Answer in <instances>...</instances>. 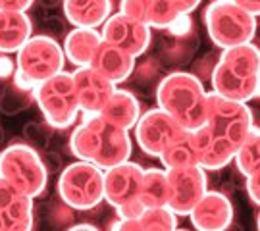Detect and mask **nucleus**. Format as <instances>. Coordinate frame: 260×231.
Segmentation results:
<instances>
[{
  "label": "nucleus",
  "instance_id": "f257e3e1",
  "mask_svg": "<svg viewBox=\"0 0 260 231\" xmlns=\"http://www.w3.org/2000/svg\"><path fill=\"white\" fill-rule=\"evenodd\" d=\"M254 125L249 104L206 92L205 123L193 131L199 147V166L208 172L232 164L233 154Z\"/></svg>",
  "mask_w": 260,
  "mask_h": 231
},
{
  "label": "nucleus",
  "instance_id": "f03ea898",
  "mask_svg": "<svg viewBox=\"0 0 260 231\" xmlns=\"http://www.w3.org/2000/svg\"><path fill=\"white\" fill-rule=\"evenodd\" d=\"M81 121L70 135V150L77 160L91 162L101 170L129 160L133 145L129 131L103 120L99 114H79Z\"/></svg>",
  "mask_w": 260,
  "mask_h": 231
},
{
  "label": "nucleus",
  "instance_id": "7ed1b4c3",
  "mask_svg": "<svg viewBox=\"0 0 260 231\" xmlns=\"http://www.w3.org/2000/svg\"><path fill=\"white\" fill-rule=\"evenodd\" d=\"M212 91L230 101H256L260 92V54L258 46L247 45L223 48L210 74Z\"/></svg>",
  "mask_w": 260,
  "mask_h": 231
},
{
  "label": "nucleus",
  "instance_id": "20e7f679",
  "mask_svg": "<svg viewBox=\"0 0 260 231\" xmlns=\"http://www.w3.org/2000/svg\"><path fill=\"white\" fill-rule=\"evenodd\" d=\"M156 106L187 131H195L205 123L206 89L191 72L177 70L168 74L156 85Z\"/></svg>",
  "mask_w": 260,
  "mask_h": 231
},
{
  "label": "nucleus",
  "instance_id": "39448f33",
  "mask_svg": "<svg viewBox=\"0 0 260 231\" xmlns=\"http://www.w3.org/2000/svg\"><path fill=\"white\" fill-rule=\"evenodd\" d=\"M205 27L218 48L252 43L256 35V16L239 8L233 0H214L205 8Z\"/></svg>",
  "mask_w": 260,
  "mask_h": 231
},
{
  "label": "nucleus",
  "instance_id": "423d86ee",
  "mask_svg": "<svg viewBox=\"0 0 260 231\" xmlns=\"http://www.w3.org/2000/svg\"><path fill=\"white\" fill-rule=\"evenodd\" d=\"M0 176L31 199L41 196L48 185L43 156L27 143H14L0 152Z\"/></svg>",
  "mask_w": 260,
  "mask_h": 231
},
{
  "label": "nucleus",
  "instance_id": "0eeeda50",
  "mask_svg": "<svg viewBox=\"0 0 260 231\" xmlns=\"http://www.w3.org/2000/svg\"><path fill=\"white\" fill-rule=\"evenodd\" d=\"M33 101L37 102L50 129H68L79 118L74 79L68 72H60L39 83L33 91Z\"/></svg>",
  "mask_w": 260,
  "mask_h": 231
},
{
  "label": "nucleus",
  "instance_id": "6e6552de",
  "mask_svg": "<svg viewBox=\"0 0 260 231\" xmlns=\"http://www.w3.org/2000/svg\"><path fill=\"white\" fill-rule=\"evenodd\" d=\"M58 194L74 210H93L104 201V170L83 160L72 162L60 172Z\"/></svg>",
  "mask_w": 260,
  "mask_h": 231
},
{
  "label": "nucleus",
  "instance_id": "1a4fd4ad",
  "mask_svg": "<svg viewBox=\"0 0 260 231\" xmlns=\"http://www.w3.org/2000/svg\"><path fill=\"white\" fill-rule=\"evenodd\" d=\"M16 68L37 85L43 83L48 77L64 72V48L50 35H31L16 52Z\"/></svg>",
  "mask_w": 260,
  "mask_h": 231
},
{
  "label": "nucleus",
  "instance_id": "9d476101",
  "mask_svg": "<svg viewBox=\"0 0 260 231\" xmlns=\"http://www.w3.org/2000/svg\"><path fill=\"white\" fill-rule=\"evenodd\" d=\"M168 174V208L176 216H187L199 199L208 189V177L203 166H185L166 170Z\"/></svg>",
  "mask_w": 260,
  "mask_h": 231
},
{
  "label": "nucleus",
  "instance_id": "9b49d317",
  "mask_svg": "<svg viewBox=\"0 0 260 231\" xmlns=\"http://www.w3.org/2000/svg\"><path fill=\"white\" fill-rule=\"evenodd\" d=\"M133 129H135V141L141 147V150L154 158H158V154L177 135H181L185 131L172 116H168L166 112L160 110L158 106L141 114Z\"/></svg>",
  "mask_w": 260,
  "mask_h": 231
},
{
  "label": "nucleus",
  "instance_id": "f8f14e48",
  "mask_svg": "<svg viewBox=\"0 0 260 231\" xmlns=\"http://www.w3.org/2000/svg\"><path fill=\"white\" fill-rule=\"evenodd\" d=\"M103 41L129 52L135 58H141L150 46V27L139 19H133L125 14H110L103 23L101 31Z\"/></svg>",
  "mask_w": 260,
  "mask_h": 231
},
{
  "label": "nucleus",
  "instance_id": "ddd939ff",
  "mask_svg": "<svg viewBox=\"0 0 260 231\" xmlns=\"http://www.w3.org/2000/svg\"><path fill=\"white\" fill-rule=\"evenodd\" d=\"M72 79L79 104V114H99L116 89V85L91 65L75 68L72 72Z\"/></svg>",
  "mask_w": 260,
  "mask_h": 231
},
{
  "label": "nucleus",
  "instance_id": "4468645a",
  "mask_svg": "<svg viewBox=\"0 0 260 231\" xmlns=\"http://www.w3.org/2000/svg\"><path fill=\"white\" fill-rule=\"evenodd\" d=\"M193 227L199 231H223L230 229L233 223L232 201L220 191H208L199 199V203L187 214Z\"/></svg>",
  "mask_w": 260,
  "mask_h": 231
},
{
  "label": "nucleus",
  "instance_id": "2eb2a0df",
  "mask_svg": "<svg viewBox=\"0 0 260 231\" xmlns=\"http://www.w3.org/2000/svg\"><path fill=\"white\" fill-rule=\"evenodd\" d=\"M143 168L135 162H121L104 170V201L112 208L137 199Z\"/></svg>",
  "mask_w": 260,
  "mask_h": 231
},
{
  "label": "nucleus",
  "instance_id": "dca6fc26",
  "mask_svg": "<svg viewBox=\"0 0 260 231\" xmlns=\"http://www.w3.org/2000/svg\"><path fill=\"white\" fill-rule=\"evenodd\" d=\"M135 64H137L135 56H131L129 52H125L106 41H101V45L94 50L93 60H91V68H94L99 74H103L114 85L125 83L133 74Z\"/></svg>",
  "mask_w": 260,
  "mask_h": 231
},
{
  "label": "nucleus",
  "instance_id": "f3484780",
  "mask_svg": "<svg viewBox=\"0 0 260 231\" xmlns=\"http://www.w3.org/2000/svg\"><path fill=\"white\" fill-rule=\"evenodd\" d=\"M64 18L74 27L99 29L112 14V0H62Z\"/></svg>",
  "mask_w": 260,
  "mask_h": 231
},
{
  "label": "nucleus",
  "instance_id": "a211bd4d",
  "mask_svg": "<svg viewBox=\"0 0 260 231\" xmlns=\"http://www.w3.org/2000/svg\"><path fill=\"white\" fill-rule=\"evenodd\" d=\"M99 116L108 121V123H112V125H116V127L129 131L133 129V125L139 120L141 102L131 91L114 89L110 98L103 106V110L99 112Z\"/></svg>",
  "mask_w": 260,
  "mask_h": 231
},
{
  "label": "nucleus",
  "instance_id": "6ab92c4d",
  "mask_svg": "<svg viewBox=\"0 0 260 231\" xmlns=\"http://www.w3.org/2000/svg\"><path fill=\"white\" fill-rule=\"evenodd\" d=\"M33 35V21L27 12L0 10V54H14Z\"/></svg>",
  "mask_w": 260,
  "mask_h": 231
},
{
  "label": "nucleus",
  "instance_id": "aec40b11",
  "mask_svg": "<svg viewBox=\"0 0 260 231\" xmlns=\"http://www.w3.org/2000/svg\"><path fill=\"white\" fill-rule=\"evenodd\" d=\"M101 33L93 27H74L70 33H66L64 39V56L75 68L91 65L94 50L101 45Z\"/></svg>",
  "mask_w": 260,
  "mask_h": 231
},
{
  "label": "nucleus",
  "instance_id": "412c9836",
  "mask_svg": "<svg viewBox=\"0 0 260 231\" xmlns=\"http://www.w3.org/2000/svg\"><path fill=\"white\" fill-rule=\"evenodd\" d=\"M118 231H172L177 229V216L168 206L145 208L135 220H118L110 225Z\"/></svg>",
  "mask_w": 260,
  "mask_h": 231
},
{
  "label": "nucleus",
  "instance_id": "4be33fe9",
  "mask_svg": "<svg viewBox=\"0 0 260 231\" xmlns=\"http://www.w3.org/2000/svg\"><path fill=\"white\" fill-rule=\"evenodd\" d=\"M160 162L164 170H174V168H185L199 164V147L193 131H183L177 135L170 145H168L160 154Z\"/></svg>",
  "mask_w": 260,
  "mask_h": 231
},
{
  "label": "nucleus",
  "instance_id": "5701e85b",
  "mask_svg": "<svg viewBox=\"0 0 260 231\" xmlns=\"http://www.w3.org/2000/svg\"><path fill=\"white\" fill-rule=\"evenodd\" d=\"M168 174L160 168H143L137 199L145 208H156L168 204Z\"/></svg>",
  "mask_w": 260,
  "mask_h": 231
},
{
  "label": "nucleus",
  "instance_id": "b1692460",
  "mask_svg": "<svg viewBox=\"0 0 260 231\" xmlns=\"http://www.w3.org/2000/svg\"><path fill=\"white\" fill-rule=\"evenodd\" d=\"M33 227V199L27 194H19L14 203L0 210V231H29Z\"/></svg>",
  "mask_w": 260,
  "mask_h": 231
},
{
  "label": "nucleus",
  "instance_id": "393cba45",
  "mask_svg": "<svg viewBox=\"0 0 260 231\" xmlns=\"http://www.w3.org/2000/svg\"><path fill=\"white\" fill-rule=\"evenodd\" d=\"M197 48H199L197 31L187 37H170L168 35L162 39V62L174 65V68H181L193 60Z\"/></svg>",
  "mask_w": 260,
  "mask_h": 231
},
{
  "label": "nucleus",
  "instance_id": "a878e982",
  "mask_svg": "<svg viewBox=\"0 0 260 231\" xmlns=\"http://www.w3.org/2000/svg\"><path fill=\"white\" fill-rule=\"evenodd\" d=\"M232 162H235L237 170L245 177L260 172V133L256 125H252L249 135L245 137V141L235 150Z\"/></svg>",
  "mask_w": 260,
  "mask_h": 231
},
{
  "label": "nucleus",
  "instance_id": "bb28decb",
  "mask_svg": "<svg viewBox=\"0 0 260 231\" xmlns=\"http://www.w3.org/2000/svg\"><path fill=\"white\" fill-rule=\"evenodd\" d=\"M179 16L170 0H150L147 10V25L150 29H166Z\"/></svg>",
  "mask_w": 260,
  "mask_h": 231
},
{
  "label": "nucleus",
  "instance_id": "cd10ccee",
  "mask_svg": "<svg viewBox=\"0 0 260 231\" xmlns=\"http://www.w3.org/2000/svg\"><path fill=\"white\" fill-rule=\"evenodd\" d=\"M31 102H33V92L21 91L12 85L0 94V110L8 116H14L18 112L25 110Z\"/></svg>",
  "mask_w": 260,
  "mask_h": 231
},
{
  "label": "nucleus",
  "instance_id": "c85d7f7f",
  "mask_svg": "<svg viewBox=\"0 0 260 231\" xmlns=\"http://www.w3.org/2000/svg\"><path fill=\"white\" fill-rule=\"evenodd\" d=\"M160 74H162V62L158 58H147L139 65L135 64L131 75H135V81L139 83L141 89L152 87L156 91V85L160 83Z\"/></svg>",
  "mask_w": 260,
  "mask_h": 231
},
{
  "label": "nucleus",
  "instance_id": "c756f323",
  "mask_svg": "<svg viewBox=\"0 0 260 231\" xmlns=\"http://www.w3.org/2000/svg\"><path fill=\"white\" fill-rule=\"evenodd\" d=\"M164 31H168L170 37H187V35L195 33V23H193L191 14H179V16H176V19Z\"/></svg>",
  "mask_w": 260,
  "mask_h": 231
},
{
  "label": "nucleus",
  "instance_id": "7c9ffc66",
  "mask_svg": "<svg viewBox=\"0 0 260 231\" xmlns=\"http://www.w3.org/2000/svg\"><path fill=\"white\" fill-rule=\"evenodd\" d=\"M48 220L54 227H70V223H74V208H70L66 203L52 204Z\"/></svg>",
  "mask_w": 260,
  "mask_h": 231
},
{
  "label": "nucleus",
  "instance_id": "2f4dec72",
  "mask_svg": "<svg viewBox=\"0 0 260 231\" xmlns=\"http://www.w3.org/2000/svg\"><path fill=\"white\" fill-rule=\"evenodd\" d=\"M150 0H121L120 12L129 16L133 19H139L143 23H147V10H149Z\"/></svg>",
  "mask_w": 260,
  "mask_h": 231
},
{
  "label": "nucleus",
  "instance_id": "473e14b6",
  "mask_svg": "<svg viewBox=\"0 0 260 231\" xmlns=\"http://www.w3.org/2000/svg\"><path fill=\"white\" fill-rule=\"evenodd\" d=\"M25 137L31 141L29 145H33V147H47L48 141H50V131H48V127H43L39 123H27Z\"/></svg>",
  "mask_w": 260,
  "mask_h": 231
},
{
  "label": "nucleus",
  "instance_id": "72a5a7b5",
  "mask_svg": "<svg viewBox=\"0 0 260 231\" xmlns=\"http://www.w3.org/2000/svg\"><path fill=\"white\" fill-rule=\"evenodd\" d=\"M143 210H145V206L141 204L139 199H133L129 203L116 206V216H118V220H135V218H139Z\"/></svg>",
  "mask_w": 260,
  "mask_h": 231
},
{
  "label": "nucleus",
  "instance_id": "f704fd0d",
  "mask_svg": "<svg viewBox=\"0 0 260 231\" xmlns=\"http://www.w3.org/2000/svg\"><path fill=\"white\" fill-rule=\"evenodd\" d=\"M19 194H23V193H19L14 185L0 176V210H2V208H6L8 204L14 203Z\"/></svg>",
  "mask_w": 260,
  "mask_h": 231
},
{
  "label": "nucleus",
  "instance_id": "c9c22d12",
  "mask_svg": "<svg viewBox=\"0 0 260 231\" xmlns=\"http://www.w3.org/2000/svg\"><path fill=\"white\" fill-rule=\"evenodd\" d=\"M216 60H218V54H212V52H210V54H206L205 60L197 62L191 74H195L201 81L210 79V74H212V68H214V64H216Z\"/></svg>",
  "mask_w": 260,
  "mask_h": 231
},
{
  "label": "nucleus",
  "instance_id": "e433bc0d",
  "mask_svg": "<svg viewBox=\"0 0 260 231\" xmlns=\"http://www.w3.org/2000/svg\"><path fill=\"white\" fill-rule=\"evenodd\" d=\"M245 187H247V194H249V199L254 203V206H258V203H260V172L247 176Z\"/></svg>",
  "mask_w": 260,
  "mask_h": 231
},
{
  "label": "nucleus",
  "instance_id": "4c0bfd02",
  "mask_svg": "<svg viewBox=\"0 0 260 231\" xmlns=\"http://www.w3.org/2000/svg\"><path fill=\"white\" fill-rule=\"evenodd\" d=\"M12 77H14V87H18V89H21V91L33 92L35 91V87H37V83H35L33 79H29L23 72H19L18 68H16V72L12 74Z\"/></svg>",
  "mask_w": 260,
  "mask_h": 231
},
{
  "label": "nucleus",
  "instance_id": "58836bf2",
  "mask_svg": "<svg viewBox=\"0 0 260 231\" xmlns=\"http://www.w3.org/2000/svg\"><path fill=\"white\" fill-rule=\"evenodd\" d=\"M35 0H0V10H16V12H27L33 8Z\"/></svg>",
  "mask_w": 260,
  "mask_h": 231
},
{
  "label": "nucleus",
  "instance_id": "ea45409f",
  "mask_svg": "<svg viewBox=\"0 0 260 231\" xmlns=\"http://www.w3.org/2000/svg\"><path fill=\"white\" fill-rule=\"evenodd\" d=\"M16 72V60L8 54H0V79H8Z\"/></svg>",
  "mask_w": 260,
  "mask_h": 231
},
{
  "label": "nucleus",
  "instance_id": "a19ab883",
  "mask_svg": "<svg viewBox=\"0 0 260 231\" xmlns=\"http://www.w3.org/2000/svg\"><path fill=\"white\" fill-rule=\"evenodd\" d=\"M172 2V6L179 12V14H191L193 10L199 8V4L203 2V0H170Z\"/></svg>",
  "mask_w": 260,
  "mask_h": 231
},
{
  "label": "nucleus",
  "instance_id": "79ce46f5",
  "mask_svg": "<svg viewBox=\"0 0 260 231\" xmlns=\"http://www.w3.org/2000/svg\"><path fill=\"white\" fill-rule=\"evenodd\" d=\"M47 29H48V35L50 37H54L56 35H64V19H58V18H48L47 21Z\"/></svg>",
  "mask_w": 260,
  "mask_h": 231
},
{
  "label": "nucleus",
  "instance_id": "37998d69",
  "mask_svg": "<svg viewBox=\"0 0 260 231\" xmlns=\"http://www.w3.org/2000/svg\"><path fill=\"white\" fill-rule=\"evenodd\" d=\"M239 8L247 10L249 14H252V16H256L258 18L260 14V0H233Z\"/></svg>",
  "mask_w": 260,
  "mask_h": 231
},
{
  "label": "nucleus",
  "instance_id": "c03bdc74",
  "mask_svg": "<svg viewBox=\"0 0 260 231\" xmlns=\"http://www.w3.org/2000/svg\"><path fill=\"white\" fill-rule=\"evenodd\" d=\"M68 229L72 231H96V225H93V223H75V225H70Z\"/></svg>",
  "mask_w": 260,
  "mask_h": 231
},
{
  "label": "nucleus",
  "instance_id": "a18cd8bd",
  "mask_svg": "<svg viewBox=\"0 0 260 231\" xmlns=\"http://www.w3.org/2000/svg\"><path fill=\"white\" fill-rule=\"evenodd\" d=\"M35 2H41L43 8H54L58 4H62V0H35Z\"/></svg>",
  "mask_w": 260,
  "mask_h": 231
}]
</instances>
